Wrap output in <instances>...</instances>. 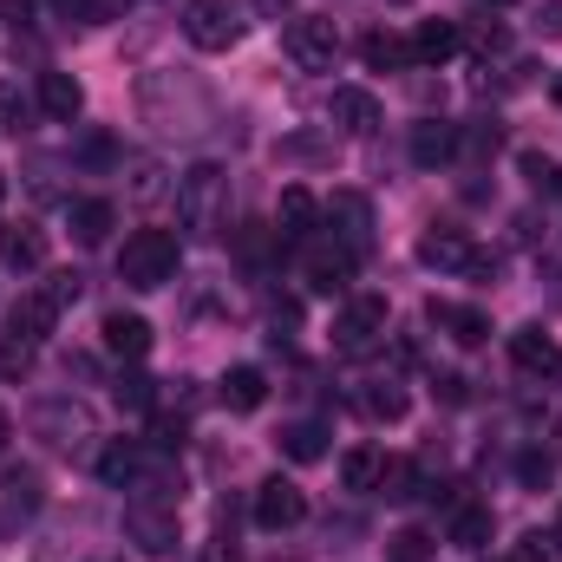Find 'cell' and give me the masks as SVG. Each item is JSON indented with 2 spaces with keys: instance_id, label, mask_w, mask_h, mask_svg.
<instances>
[{
  "instance_id": "obj_1",
  "label": "cell",
  "mask_w": 562,
  "mask_h": 562,
  "mask_svg": "<svg viewBox=\"0 0 562 562\" xmlns=\"http://www.w3.org/2000/svg\"><path fill=\"white\" fill-rule=\"evenodd\" d=\"M177 216L190 236H216L229 223V170L223 164H190L177 177Z\"/></svg>"
},
{
  "instance_id": "obj_2",
  "label": "cell",
  "mask_w": 562,
  "mask_h": 562,
  "mask_svg": "<svg viewBox=\"0 0 562 562\" xmlns=\"http://www.w3.org/2000/svg\"><path fill=\"white\" fill-rule=\"evenodd\" d=\"M177 276V236L170 229H138V236H125V249H119V281L125 288H164V281Z\"/></svg>"
},
{
  "instance_id": "obj_3",
  "label": "cell",
  "mask_w": 562,
  "mask_h": 562,
  "mask_svg": "<svg viewBox=\"0 0 562 562\" xmlns=\"http://www.w3.org/2000/svg\"><path fill=\"white\" fill-rule=\"evenodd\" d=\"M380 340H386V301H380V294H360V301H347V307L334 314V353L360 360V353H373Z\"/></svg>"
},
{
  "instance_id": "obj_4",
  "label": "cell",
  "mask_w": 562,
  "mask_h": 562,
  "mask_svg": "<svg viewBox=\"0 0 562 562\" xmlns=\"http://www.w3.org/2000/svg\"><path fill=\"white\" fill-rule=\"evenodd\" d=\"M281 46H288V59H294L301 72H327V66H334V53H340L334 20H314V13H294V20L281 26Z\"/></svg>"
},
{
  "instance_id": "obj_5",
  "label": "cell",
  "mask_w": 562,
  "mask_h": 562,
  "mask_svg": "<svg viewBox=\"0 0 562 562\" xmlns=\"http://www.w3.org/2000/svg\"><path fill=\"white\" fill-rule=\"evenodd\" d=\"M321 216H327V236H334V243H347L353 256H367V249H373V203H367L360 190H334Z\"/></svg>"
},
{
  "instance_id": "obj_6",
  "label": "cell",
  "mask_w": 562,
  "mask_h": 562,
  "mask_svg": "<svg viewBox=\"0 0 562 562\" xmlns=\"http://www.w3.org/2000/svg\"><path fill=\"white\" fill-rule=\"evenodd\" d=\"M183 33H190V46L223 53V46H236L243 20H236V7H229V0H183Z\"/></svg>"
},
{
  "instance_id": "obj_7",
  "label": "cell",
  "mask_w": 562,
  "mask_h": 562,
  "mask_svg": "<svg viewBox=\"0 0 562 562\" xmlns=\"http://www.w3.org/2000/svg\"><path fill=\"white\" fill-rule=\"evenodd\" d=\"M125 537L138 543L144 557H170V550H177V510H164V504L138 497V504L125 510Z\"/></svg>"
},
{
  "instance_id": "obj_8",
  "label": "cell",
  "mask_w": 562,
  "mask_h": 562,
  "mask_svg": "<svg viewBox=\"0 0 562 562\" xmlns=\"http://www.w3.org/2000/svg\"><path fill=\"white\" fill-rule=\"evenodd\" d=\"M353 262H360V256H353L347 243H334V236H307V243H301V269H307V281H314L321 294H334L340 281L353 276Z\"/></svg>"
},
{
  "instance_id": "obj_9",
  "label": "cell",
  "mask_w": 562,
  "mask_h": 562,
  "mask_svg": "<svg viewBox=\"0 0 562 562\" xmlns=\"http://www.w3.org/2000/svg\"><path fill=\"white\" fill-rule=\"evenodd\" d=\"M510 360H517V373H530V380H557L562 373V340L550 327H517V334H510Z\"/></svg>"
},
{
  "instance_id": "obj_10",
  "label": "cell",
  "mask_w": 562,
  "mask_h": 562,
  "mask_svg": "<svg viewBox=\"0 0 562 562\" xmlns=\"http://www.w3.org/2000/svg\"><path fill=\"white\" fill-rule=\"evenodd\" d=\"M99 477H105L112 491H164V477L144 464V451H138V445H125V438L99 451Z\"/></svg>"
},
{
  "instance_id": "obj_11",
  "label": "cell",
  "mask_w": 562,
  "mask_h": 562,
  "mask_svg": "<svg viewBox=\"0 0 562 562\" xmlns=\"http://www.w3.org/2000/svg\"><path fill=\"white\" fill-rule=\"evenodd\" d=\"M301 517H307L301 484H288V477H262V484H256V524H262V530H294Z\"/></svg>"
},
{
  "instance_id": "obj_12",
  "label": "cell",
  "mask_w": 562,
  "mask_h": 562,
  "mask_svg": "<svg viewBox=\"0 0 562 562\" xmlns=\"http://www.w3.org/2000/svg\"><path fill=\"white\" fill-rule=\"evenodd\" d=\"M327 119H334V132H347V138H367V132H380V99H373L367 86H334V99H327Z\"/></svg>"
},
{
  "instance_id": "obj_13",
  "label": "cell",
  "mask_w": 562,
  "mask_h": 562,
  "mask_svg": "<svg viewBox=\"0 0 562 562\" xmlns=\"http://www.w3.org/2000/svg\"><path fill=\"white\" fill-rule=\"evenodd\" d=\"M477 256H484V249H471V236H458V229H425L419 236V262L438 269V276H471Z\"/></svg>"
},
{
  "instance_id": "obj_14",
  "label": "cell",
  "mask_w": 562,
  "mask_h": 562,
  "mask_svg": "<svg viewBox=\"0 0 562 562\" xmlns=\"http://www.w3.org/2000/svg\"><path fill=\"white\" fill-rule=\"evenodd\" d=\"M40 504H46L40 471H7V477H0V530L33 524V517H40Z\"/></svg>"
},
{
  "instance_id": "obj_15",
  "label": "cell",
  "mask_w": 562,
  "mask_h": 562,
  "mask_svg": "<svg viewBox=\"0 0 562 562\" xmlns=\"http://www.w3.org/2000/svg\"><path fill=\"white\" fill-rule=\"evenodd\" d=\"M53 321H59V307H53L46 294H20V301L7 307V340H20V347H40V340L53 334Z\"/></svg>"
},
{
  "instance_id": "obj_16",
  "label": "cell",
  "mask_w": 562,
  "mask_h": 562,
  "mask_svg": "<svg viewBox=\"0 0 562 562\" xmlns=\"http://www.w3.org/2000/svg\"><path fill=\"white\" fill-rule=\"evenodd\" d=\"M425 321H431L438 334H451L458 347H484V340H491V321H484L477 307H458V301H431Z\"/></svg>"
},
{
  "instance_id": "obj_17",
  "label": "cell",
  "mask_w": 562,
  "mask_h": 562,
  "mask_svg": "<svg viewBox=\"0 0 562 562\" xmlns=\"http://www.w3.org/2000/svg\"><path fill=\"white\" fill-rule=\"evenodd\" d=\"M276 236H281V243H307V236H321V203H314L307 190H281Z\"/></svg>"
},
{
  "instance_id": "obj_18",
  "label": "cell",
  "mask_w": 562,
  "mask_h": 562,
  "mask_svg": "<svg viewBox=\"0 0 562 562\" xmlns=\"http://www.w3.org/2000/svg\"><path fill=\"white\" fill-rule=\"evenodd\" d=\"M0 269H13V276H33V269H46V236H40L33 223H13V229H0Z\"/></svg>"
},
{
  "instance_id": "obj_19",
  "label": "cell",
  "mask_w": 562,
  "mask_h": 562,
  "mask_svg": "<svg viewBox=\"0 0 562 562\" xmlns=\"http://www.w3.org/2000/svg\"><path fill=\"white\" fill-rule=\"evenodd\" d=\"M40 112L59 119V125H72V119L86 112V86H79L72 72H40Z\"/></svg>"
},
{
  "instance_id": "obj_20",
  "label": "cell",
  "mask_w": 562,
  "mask_h": 562,
  "mask_svg": "<svg viewBox=\"0 0 562 562\" xmlns=\"http://www.w3.org/2000/svg\"><path fill=\"white\" fill-rule=\"evenodd\" d=\"M262 400H269V373L262 367H229L223 373V406L229 413H256Z\"/></svg>"
},
{
  "instance_id": "obj_21",
  "label": "cell",
  "mask_w": 562,
  "mask_h": 562,
  "mask_svg": "<svg viewBox=\"0 0 562 562\" xmlns=\"http://www.w3.org/2000/svg\"><path fill=\"white\" fill-rule=\"evenodd\" d=\"M105 347L119 360H144L150 353V321L144 314H105Z\"/></svg>"
},
{
  "instance_id": "obj_22",
  "label": "cell",
  "mask_w": 562,
  "mask_h": 562,
  "mask_svg": "<svg viewBox=\"0 0 562 562\" xmlns=\"http://www.w3.org/2000/svg\"><path fill=\"white\" fill-rule=\"evenodd\" d=\"M360 413L373 425H400L406 419V386H400V380H367V386H360Z\"/></svg>"
},
{
  "instance_id": "obj_23",
  "label": "cell",
  "mask_w": 562,
  "mask_h": 562,
  "mask_svg": "<svg viewBox=\"0 0 562 562\" xmlns=\"http://www.w3.org/2000/svg\"><path fill=\"white\" fill-rule=\"evenodd\" d=\"M458 157V125H438V119H425L419 132H413V164H451Z\"/></svg>"
},
{
  "instance_id": "obj_24",
  "label": "cell",
  "mask_w": 562,
  "mask_h": 562,
  "mask_svg": "<svg viewBox=\"0 0 562 562\" xmlns=\"http://www.w3.org/2000/svg\"><path fill=\"white\" fill-rule=\"evenodd\" d=\"M458 53V26L451 20H419V33H413V59L419 66H445Z\"/></svg>"
},
{
  "instance_id": "obj_25",
  "label": "cell",
  "mask_w": 562,
  "mask_h": 562,
  "mask_svg": "<svg viewBox=\"0 0 562 562\" xmlns=\"http://www.w3.org/2000/svg\"><path fill=\"white\" fill-rule=\"evenodd\" d=\"M112 223H119V210L105 203V196H86V203H72V236L92 249V243H105L112 236Z\"/></svg>"
},
{
  "instance_id": "obj_26",
  "label": "cell",
  "mask_w": 562,
  "mask_h": 562,
  "mask_svg": "<svg viewBox=\"0 0 562 562\" xmlns=\"http://www.w3.org/2000/svg\"><path fill=\"white\" fill-rule=\"evenodd\" d=\"M373 497H386V504H413V497H419V471H413V458H380V484H373Z\"/></svg>"
},
{
  "instance_id": "obj_27",
  "label": "cell",
  "mask_w": 562,
  "mask_h": 562,
  "mask_svg": "<svg viewBox=\"0 0 562 562\" xmlns=\"http://www.w3.org/2000/svg\"><path fill=\"white\" fill-rule=\"evenodd\" d=\"M281 451L294 458V464H314V458H327V425L321 419H294L281 431Z\"/></svg>"
},
{
  "instance_id": "obj_28",
  "label": "cell",
  "mask_w": 562,
  "mask_h": 562,
  "mask_svg": "<svg viewBox=\"0 0 562 562\" xmlns=\"http://www.w3.org/2000/svg\"><path fill=\"white\" fill-rule=\"evenodd\" d=\"M40 431H46L53 445H79V438H92V419H86L79 406H46V413H40Z\"/></svg>"
},
{
  "instance_id": "obj_29",
  "label": "cell",
  "mask_w": 562,
  "mask_h": 562,
  "mask_svg": "<svg viewBox=\"0 0 562 562\" xmlns=\"http://www.w3.org/2000/svg\"><path fill=\"white\" fill-rule=\"evenodd\" d=\"M491 530H497V524H491V510H484V504H464V510L451 517V543H458V550H484V543H491Z\"/></svg>"
},
{
  "instance_id": "obj_30",
  "label": "cell",
  "mask_w": 562,
  "mask_h": 562,
  "mask_svg": "<svg viewBox=\"0 0 562 562\" xmlns=\"http://www.w3.org/2000/svg\"><path fill=\"white\" fill-rule=\"evenodd\" d=\"M112 400H119L125 413H150V406H157V380L132 367V373H119V386H112Z\"/></svg>"
},
{
  "instance_id": "obj_31",
  "label": "cell",
  "mask_w": 562,
  "mask_h": 562,
  "mask_svg": "<svg viewBox=\"0 0 562 562\" xmlns=\"http://www.w3.org/2000/svg\"><path fill=\"white\" fill-rule=\"evenodd\" d=\"M431 557H438L431 530H393L386 537V562H431Z\"/></svg>"
},
{
  "instance_id": "obj_32",
  "label": "cell",
  "mask_w": 562,
  "mask_h": 562,
  "mask_svg": "<svg viewBox=\"0 0 562 562\" xmlns=\"http://www.w3.org/2000/svg\"><path fill=\"white\" fill-rule=\"evenodd\" d=\"M360 53H367V66H373V72H393V66H406V59H413V46H406V40H393V33H367V46H360Z\"/></svg>"
},
{
  "instance_id": "obj_33",
  "label": "cell",
  "mask_w": 562,
  "mask_h": 562,
  "mask_svg": "<svg viewBox=\"0 0 562 562\" xmlns=\"http://www.w3.org/2000/svg\"><path fill=\"white\" fill-rule=\"evenodd\" d=\"M340 484L347 491H373L380 484V451H347L340 458Z\"/></svg>"
},
{
  "instance_id": "obj_34",
  "label": "cell",
  "mask_w": 562,
  "mask_h": 562,
  "mask_svg": "<svg viewBox=\"0 0 562 562\" xmlns=\"http://www.w3.org/2000/svg\"><path fill=\"white\" fill-rule=\"evenodd\" d=\"M524 177H530V190H562V164H550L543 150H524Z\"/></svg>"
},
{
  "instance_id": "obj_35",
  "label": "cell",
  "mask_w": 562,
  "mask_h": 562,
  "mask_svg": "<svg viewBox=\"0 0 562 562\" xmlns=\"http://www.w3.org/2000/svg\"><path fill=\"white\" fill-rule=\"evenodd\" d=\"M517 477H524L530 491H543V484L557 477V458H550V451H524V458H517Z\"/></svg>"
},
{
  "instance_id": "obj_36",
  "label": "cell",
  "mask_w": 562,
  "mask_h": 562,
  "mask_svg": "<svg viewBox=\"0 0 562 562\" xmlns=\"http://www.w3.org/2000/svg\"><path fill=\"white\" fill-rule=\"evenodd\" d=\"M517 562H562V537H543V530H530V537L517 543Z\"/></svg>"
},
{
  "instance_id": "obj_37",
  "label": "cell",
  "mask_w": 562,
  "mask_h": 562,
  "mask_svg": "<svg viewBox=\"0 0 562 562\" xmlns=\"http://www.w3.org/2000/svg\"><path fill=\"white\" fill-rule=\"evenodd\" d=\"M431 386H438V400H445V406H464V400H471V380H464V373H438Z\"/></svg>"
},
{
  "instance_id": "obj_38",
  "label": "cell",
  "mask_w": 562,
  "mask_h": 562,
  "mask_svg": "<svg viewBox=\"0 0 562 562\" xmlns=\"http://www.w3.org/2000/svg\"><path fill=\"white\" fill-rule=\"evenodd\" d=\"M79 288H86L79 276H53V288H40V294H46L53 307H72V301H79Z\"/></svg>"
},
{
  "instance_id": "obj_39",
  "label": "cell",
  "mask_w": 562,
  "mask_h": 562,
  "mask_svg": "<svg viewBox=\"0 0 562 562\" xmlns=\"http://www.w3.org/2000/svg\"><path fill=\"white\" fill-rule=\"evenodd\" d=\"M0 112H7V119H13V132H20V119H26V99H20L13 86H0Z\"/></svg>"
},
{
  "instance_id": "obj_40",
  "label": "cell",
  "mask_w": 562,
  "mask_h": 562,
  "mask_svg": "<svg viewBox=\"0 0 562 562\" xmlns=\"http://www.w3.org/2000/svg\"><path fill=\"white\" fill-rule=\"evenodd\" d=\"M164 183H157V164H138V183H132V196H157Z\"/></svg>"
},
{
  "instance_id": "obj_41",
  "label": "cell",
  "mask_w": 562,
  "mask_h": 562,
  "mask_svg": "<svg viewBox=\"0 0 562 562\" xmlns=\"http://www.w3.org/2000/svg\"><path fill=\"white\" fill-rule=\"evenodd\" d=\"M537 33H550V40H562V7H543V20H537Z\"/></svg>"
},
{
  "instance_id": "obj_42",
  "label": "cell",
  "mask_w": 562,
  "mask_h": 562,
  "mask_svg": "<svg viewBox=\"0 0 562 562\" xmlns=\"http://www.w3.org/2000/svg\"><path fill=\"white\" fill-rule=\"evenodd\" d=\"M86 13L92 20H112V13H125V0H86Z\"/></svg>"
},
{
  "instance_id": "obj_43",
  "label": "cell",
  "mask_w": 562,
  "mask_h": 562,
  "mask_svg": "<svg viewBox=\"0 0 562 562\" xmlns=\"http://www.w3.org/2000/svg\"><path fill=\"white\" fill-rule=\"evenodd\" d=\"M203 562H236V543H229V537H216V543H210V557Z\"/></svg>"
},
{
  "instance_id": "obj_44",
  "label": "cell",
  "mask_w": 562,
  "mask_h": 562,
  "mask_svg": "<svg viewBox=\"0 0 562 562\" xmlns=\"http://www.w3.org/2000/svg\"><path fill=\"white\" fill-rule=\"evenodd\" d=\"M7 438H13V419H7V413H0V451H7Z\"/></svg>"
},
{
  "instance_id": "obj_45",
  "label": "cell",
  "mask_w": 562,
  "mask_h": 562,
  "mask_svg": "<svg viewBox=\"0 0 562 562\" xmlns=\"http://www.w3.org/2000/svg\"><path fill=\"white\" fill-rule=\"evenodd\" d=\"M262 7H269V13H281V7H288V0H262Z\"/></svg>"
},
{
  "instance_id": "obj_46",
  "label": "cell",
  "mask_w": 562,
  "mask_h": 562,
  "mask_svg": "<svg viewBox=\"0 0 562 562\" xmlns=\"http://www.w3.org/2000/svg\"><path fill=\"white\" fill-rule=\"evenodd\" d=\"M550 92H557V105H562V72H557V86H550Z\"/></svg>"
},
{
  "instance_id": "obj_47",
  "label": "cell",
  "mask_w": 562,
  "mask_h": 562,
  "mask_svg": "<svg viewBox=\"0 0 562 562\" xmlns=\"http://www.w3.org/2000/svg\"><path fill=\"white\" fill-rule=\"evenodd\" d=\"M0 196H7V177H0Z\"/></svg>"
},
{
  "instance_id": "obj_48",
  "label": "cell",
  "mask_w": 562,
  "mask_h": 562,
  "mask_svg": "<svg viewBox=\"0 0 562 562\" xmlns=\"http://www.w3.org/2000/svg\"><path fill=\"white\" fill-rule=\"evenodd\" d=\"M393 7H406V0H393Z\"/></svg>"
}]
</instances>
